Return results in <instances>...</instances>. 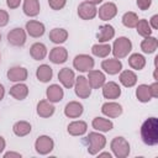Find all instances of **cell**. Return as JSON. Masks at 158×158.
I'll use <instances>...</instances> for the list:
<instances>
[{"mask_svg": "<svg viewBox=\"0 0 158 158\" xmlns=\"http://www.w3.org/2000/svg\"><path fill=\"white\" fill-rule=\"evenodd\" d=\"M27 69L23 67H12L7 70V79L11 81H23L27 79Z\"/></svg>", "mask_w": 158, "mask_h": 158, "instance_id": "cell-20", "label": "cell"}, {"mask_svg": "<svg viewBox=\"0 0 158 158\" xmlns=\"http://www.w3.org/2000/svg\"><path fill=\"white\" fill-rule=\"evenodd\" d=\"M0 41H1V35H0Z\"/></svg>", "mask_w": 158, "mask_h": 158, "instance_id": "cell-49", "label": "cell"}, {"mask_svg": "<svg viewBox=\"0 0 158 158\" xmlns=\"http://www.w3.org/2000/svg\"><path fill=\"white\" fill-rule=\"evenodd\" d=\"M91 53L99 58H106L111 53V46L109 43H96L91 47Z\"/></svg>", "mask_w": 158, "mask_h": 158, "instance_id": "cell-32", "label": "cell"}, {"mask_svg": "<svg viewBox=\"0 0 158 158\" xmlns=\"http://www.w3.org/2000/svg\"><path fill=\"white\" fill-rule=\"evenodd\" d=\"M136 31L142 37H148V36L152 35V27L149 26V22L144 19L138 20V22L136 25Z\"/></svg>", "mask_w": 158, "mask_h": 158, "instance_id": "cell-36", "label": "cell"}, {"mask_svg": "<svg viewBox=\"0 0 158 158\" xmlns=\"http://www.w3.org/2000/svg\"><path fill=\"white\" fill-rule=\"evenodd\" d=\"M94 65H95V62H94L93 57H90L88 54H78L74 57L73 67L78 72H89L94 68Z\"/></svg>", "mask_w": 158, "mask_h": 158, "instance_id": "cell-6", "label": "cell"}, {"mask_svg": "<svg viewBox=\"0 0 158 158\" xmlns=\"http://www.w3.org/2000/svg\"><path fill=\"white\" fill-rule=\"evenodd\" d=\"M128 64L132 69H136V70H142L146 65V58L139 54V53H132L130 57H128Z\"/></svg>", "mask_w": 158, "mask_h": 158, "instance_id": "cell-33", "label": "cell"}, {"mask_svg": "<svg viewBox=\"0 0 158 158\" xmlns=\"http://www.w3.org/2000/svg\"><path fill=\"white\" fill-rule=\"evenodd\" d=\"M98 14H99L100 20L109 21V20H111V19H114L116 16V14H117V6L114 2H105V4H102L99 7Z\"/></svg>", "mask_w": 158, "mask_h": 158, "instance_id": "cell-11", "label": "cell"}, {"mask_svg": "<svg viewBox=\"0 0 158 158\" xmlns=\"http://www.w3.org/2000/svg\"><path fill=\"white\" fill-rule=\"evenodd\" d=\"M136 96H137L138 101H141V102H148V101H151L152 95H151L149 85H147V84L138 85L137 89H136Z\"/></svg>", "mask_w": 158, "mask_h": 158, "instance_id": "cell-35", "label": "cell"}, {"mask_svg": "<svg viewBox=\"0 0 158 158\" xmlns=\"http://www.w3.org/2000/svg\"><path fill=\"white\" fill-rule=\"evenodd\" d=\"M149 90H151L152 98H158V83L157 81H154L149 85Z\"/></svg>", "mask_w": 158, "mask_h": 158, "instance_id": "cell-41", "label": "cell"}, {"mask_svg": "<svg viewBox=\"0 0 158 158\" xmlns=\"http://www.w3.org/2000/svg\"><path fill=\"white\" fill-rule=\"evenodd\" d=\"M48 4H49V7L52 10L58 11V10H62L65 6L67 0H48Z\"/></svg>", "mask_w": 158, "mask_h": 158, "instance_id": "cell-38", "label": "cell"}, {"mask_svg": "<svg viewBox=\"0 0 158 158\" xmlns=\"http://www.w3.org/2000/svg\"><path fill=\"white\" fill-rule=\"evenodd\" d=\"M4 95H5V89H4L2 84H0V101L4 99Z\"/></svg>", "mask_w": 158, "mask_h": 158, "instance_id": "cell-46", "label": "cell"}, {"mask_svg": "<svg viewBox=\"0 0 158 158\" xmlns=\"http://www.w3.org/2000/svg\"><path fill=\"white\" fill-rule=\"evenodd\" d=\"M122 106L115 101H107L105 102L102 106H101V112L107 116V117H111V118H115V117H118L121 114H122Z\"/></svg>", "mask_w": 158, "mask_h": 158, "instance_id": "cell-14", "label": "cell"}, {"mask_svg": "<svg viewBox=\"0 0 158 158\" xmlns=\"http://www.w3.org/2000/svg\"><path fill=\"white\" fill-rule=\"evenodd\" d=\"M31 125L30 122L27 121H17L14 126H12V131L16 136L19 137H23V136H27L30 132H31Z\"/></svg>", "mask_w": 158, "mask_h": 158, "instance_id": "cell-34", "label": "cell"}, {"mask_svg": "<svg viewBox=\"0 0 158 158\" xmlns=\"http://www.w3.org/2000/svg\"><path fill=\"white\" fill-rule=\"evenodd\" d=\"M85 142L88 143V153L91 156L98 154L106 146V137L98 132H90L85 137Z\"/></svg>", "mask_w": 158, "mask_h": 158, "instance_id": "cell-2", "label": "cell"}, {"mask_svg": "<svg viewBox=\"0 0 158 158\" xmlns=\"http://www.w3.org/2000/svg\"><path fill=\"white\" fill-rule=\"evenodd\" d=\"M68 133L72 136H83L86 130H88V125L84 121H73L68 125Z\"/></svg>", "mask_w": 158, "mask_h": 158, "instance_id": "cell-27", "label": "cell"}, {"mask_svg": "<svg viewBox=\"0 0 158 158\" xmlns=\"http://www.w3.org/2000/svg\"><path fill=\"white\" fill-rule=\"evenodd\" d=\"M131 49H132V43L125 36L116 38L114 41L112 47H111V52H112L114 57L117 58V59H121V58L127 57L128 53L131 52Z\"/></svg>", "mask_w": 158, "mask_h": 158, "instance_id": "cell-3", "label": "cell"}, {"mask_svg": "<svg viewBox=\"0 0 158 158\" xmlns=\"http://www.w3.org/2000/svg\"><path fill=\"white\" fill-rule=\"evenodd\" d=\"M68 59V51L64 47H54L49 52V60L54 64H62Z\"/></svg>", "mask_w": 158, "mask_h": 158, "instance_id": "cell-18", "label": "cell"}, {"mask_svg": "<svg viewBox=\"0 0 158 158\" xmlns=\"http://www.w3.org/2000/svg\"><path fill=\"white\" fill-rule=\"evenodd\" d=\"M99 157H109V158H111V154L109 152H102V153H99Z\"/></svg>", "mask_w": 158, "mask_h": 158, "instance_id": "cell-47", "label": "cell"}, {"mask_svg": "<svg viewBox=\"0 0 158 158\" xmlns=\"http://www.w3.org/2000/svg\"><path fill=\"white\" fill-rule=\"evenodd\" d=\"M7 41L15 47H21L26 42V31L21 27H15L7 33Z\"/></svg>", "mask_w": 158, "mask_h": 158, "instance_id": "cell-9", "label": "cell"}, {"mask_svg": "<svg viewBox=\"0 0 158 158\" xmlns=\"http://www.w3.org/2000/svg\"><path fill=\"white\" fill-rule=\"evenodd\" d=\"M157 47H158V40L152 36L144 37V40L141 42V49L143 53H147V54L156 52Z\"/></svg>", "mask_w": 158, "mask_h": 158, "instance_id": "cell-31", "label": "cell"}, {"mask_svg": "<svg viewBox=\"0 0 158 158\" xmlns=\"http://www.w3.org/2000/svg\"><path fill=\"white\" fill-rule=\"evenodd\" d=\"M68 38V31L64 30V28H53L49 32V40L56 43V44H60V43H64Z\"/></svg>", "mask_w": 158, "mask_h": 158, "instance_id": "cell-29", "label": "cell"}, {"mask_svg": "<svg viewBox=\"0 0 158 158\" xmlns=\"http://www.w3.org/2000/svg\"><path fill=\"white\" fill-rule=\"evenodd\" d=\"M30 54L35 60H42L47 56V47L41 42H36L31 46Z\"/></svg>", "mask_w": 158, "mask_h": 158, "instance_id": "cell-28", "label": "cell"}, {"mask_svg": "<svg viewBox=\"0 0 158 158\" xmlns=\"http://www.w3.org/2000/svg\"><path fill=\"white\" fill-rule=\"evenodd\" d=\"M101 68L104 69L105 73L110 74V75H115L118 74L122 69V63L120 59L117 58H109V59H104L101 62Z\"/></svg>", "mask_w": 158, "mask_h": 158, "instance_id": "cell-12", "label": "cell"}, {"mask_svg": "<svg viewBox=\"0 0 158 158\" xmlns=\"http://www.w3.org/2000/svg\"><path fill=\"white\" fill-rule=\"evenodd\" d=\"M101 88H102V95L105 99L114 100V99L120 98L121 95V88L115 81H107V83L105 81V84Z\"/></svg>", "mask_w": 158, "mask_h": 158, "instance_id": "cell-10", "label": "cell"}, {"mask_svg": "<svg viewBox=\"0 0 158 158\" xmlns=\"http://www.w3.org/2000/svg\"><path fill=\"white\" fill-rule=\"evenodd\" d=\"M23 12L25 15L30 16V17H35L40 14V1L38 0H23Z\"/></svg>", "mask_w": 158, "mask_h": 158, "instance_id": "cell-26", "label": "cell"}, {"mask_svg": "<svg viewBox=\"0 0 158 158\" xmlns=\"http://www.w3.org/2000/svg\"><path fill=\"white\" fill-rule=\"evenodd\" d=\"M7 22H9V14L5 10H1L0 9V27L6 26Z\"/></svg>", "mask_w": 158, "mask_h": 158, "instance_id": "cell-40", "label": "cell"}, {"mask_svg": "<svg viewBox=\"0 0 158 158\" xmlns=\"http://www.w3.org/2000/svg\"><path fill=\"white\" fill-rule=\"evenodd\" d=\"M46 95H47V100L51 102H59L63 96H64V91L63 89L58 85V84H52L47 88L46 90Z\"/></svg>", "mask_w": 158, "mask_h": 158, "instance_id": "cell-21", "label": "cell"}, {"mask_svg": "<svg viewBox=\"0 0 158 158\" xmlns=\"http://www.w3.org/2000/svg\"><path fill=\"white\" fill-rule=\"evenodd\" d=\"M111 151L117 158H126L130 154V143L123 137H115L110 143Z\"/></svg>", "mask_w": 158, "mask_h": 158, "instance_id": "cell-4", "label": "cell"}, {"mask_svg": "<svg viewBox=\"0 0 158 158\" xmlns=\"http://www.w3.org/2000/svg\"><path fill=\"white\" fill-rule=\"evenodd\" d=\"M137 22H138V16H137L136 12L128 11V12L123 14V16H122V23H123V26H126L128 28H133V27H136Z\"/></svg>", "mask_w": 158, "mask_h": 158, "instance_id": "cell-37", "label": "cell"}, {"mask_svg": "<svg viewBox=\"0 0 158 158\" xmlns=\"http://www.w3.org/2000/svg\"><path fill=\"white\" fill-rule=\"evenodd\" d=\"M91 126H93V128H95L99 132H109L114 128L112 121L104 118V117H95L91 122Z\"/></svg>", "mask_w": 158, "mask_h": 158, "instance_id": "cell-25", "label": "cell"}, {"mask_svg": "<svg viewBox=\"0 0 158 158\" xmlns=\"http://www.w3.org/2000/svg\"><path fill=\"white\" fill-rule=\"evenodd\" d=\"M10 95L16 100H23L28 95V86L23 83H17L10 88Z\"/></svg>", "mask_w": 158, "mask_h": 158, "instance_id": "cell-24", "label": "cell"}, {"mask_svg": "<svg viewBox=\"0 0 158 158\" xmlns=\"http://www.w3.org/2000/svg\"><path fill=\"white\" fill-rule=\"evenodd\" d=\"M5 146H6V142H5L4 137L0 136V153H2V151L5 149Z\"/></svg>", "mask_w": 158, "mask_h": 158, "instance_id": "cell-45", "label": "cell"}, {"mask_svg": "<svg viewBox=\"0 0 158 158\" xmlns=\"http://www.w3.org/2000/svg\"><path fill=\"white\" fill-rule=\"evenodd\" d=\"M149 26L153 28V30H157L158 28V15H153L149 20Z\"/></svg>", "mask_w": 158, "mask_h": 158, "instance_id": "cell-43", "label": "cell"}, {"mask_svg": "<svg viewBox=\"0 0 158 158\" xmlns=\"http://www.w3.org/2000/svg\"><path fill=\"white\" fill-rule=\"evenodd\" d=\"M44 25L40 21H36V20H30L26 22V32L31 36V37H41L43 36L44 33Z\"/></svg>", "mask_w": 158, "mask_h": 158, "instance_id": "cell-16", "label": "cell"}, {"mask_svg": "<svg viewBox=\"0 0 158 158\" xmlns=\"http://www.w3.org/2000/svg\"><path fill=\"white\" fill-rule=\"evenodd\" d=\"M136 2H137L138 9L142 10V11L148 10L151 7V5H152V0H137Z\"/></svg>", "mask_w": 158, "mask_h": 158, "instance_id": "cell-39", "label": "cell"}, {"mask_svg": "<svg viewBox=\"0 0 158 158\" xmlns=\"http://www.w3.org/2000/svg\"><path fill=\"white\" fill-rule=\"evenodd\" d=\"M54 110H56V107L48 100H41L37 104V115L40 117H43V118L51 117L54 114Z\"/></svg>", "mask_w": 158, "mask_h": 158, "instance_id": "cell-22", "label": "cell"}, {"mask_svg": "<svg viewBox=\"0 0 158 158\" xmlns=\"http://www.w3.org/2000/svg\"><path fill=\"white\" fill-rule=\"evenodd\" d=\"M22 0H6V5L9 9H17Z\"/></svg>", "mask_w": 158, "mask_h": 158, "instance_id": "cell-42", "label": "cell"}, {"mask_svg": "<svg viewBox=\"0 0 158 158\" xmlns=\"http://www.w3.org/2000/svg\"><path fill=\"white\" fill-rule=\"evenodd\" d=\"M86 1H89V2H91V4H94V5H98V4L102 2V0H86Z\"/></svg>", "mask_w": 158, "mask_h": 158, "instance_id": "cell-48", "label": "cell"}, {"mask_svg": "<svg viewBox=\"0 0 158 158\" xmlns=\"http://www.w3.org/2000/svg\"><path fill=\"white\" fill-rule=\"evenodd\" d=\"M83 111H84V107L78 101H69L64 107V115L69 118H77L81 116Z\"/></svg>", "mask_w": 158, "mask_h": 158, "instance_id": "cell-19", "label": "cell"}, {"mask_svg": "<svg viewBox=\"0 0 158 158\" xmlns=\"http://www.w3.org/2000/svg\"><path fill=\"white\" fill-rule=\"evenodd\" d=\"M0 60H1V54H0Z\"/></svg>", "mask_w": 158, "mask_h": 158, "instance_id": "cell-50", "label": "cell"}, {"mask_svg": "<svg viewBox=\"0 0 158 158\" xmlns=\"http://www.w3.org/2000/svg\"><path fill=\"white\" fill-rule=\"evenodd\" d=\"M78 15L83 20H93L98 15L96 5H94L89 1H83L78 6Z\"/></svg>", "mask_w": 158, "mask_h": 158, "instance_id": "cell-8", "label": "cell"}, {"mask_svg": "<svg viewBox=\"0 0 158 158\" xmlns=\"http://www.w3.org/2000/svg\"><path fill=\"white\" fill-rule=\"evenodd\" d=\"M115 37V28L106 23V25H101L99 27V32L96 33V38L99 41V43H106L110 40H112Z\"/></svg>", "mask_w": 158, "mask_h": 158, "instance_id": "cell-17", "label": "cell"}, {"mask_svg": "<svg viewBox=\"0 0 158 158\" xmlns=\"http://www.w3.org/2000/svg\"><path fill=\"white\" fill-rule=\"evenodd\" d=\"M74 90L78 98L80 99H88L91 94V86L88 81V79L84 75H79L78 78H75L74 81Z\"/></svg>", "mask_w": 158, "mask_h": 158, "instance_id": "cell-5", "label": "cell"}, {"mask_svg": "<svg viewBox=\"0 0 158 158\" xmlns=\"http://www.w3.org/2000/svg\"><path fill=\"white\" fill-rule=\"evenodd\" d=\"M141 138L147 146H156L158 143V118L148 117L141 126Z\"/></svg>", "mask_w": 158, "mask_h": 158, "instance_id": "cell-1", "label": "cell"}, {"mask_svg": "<svg viewBox=\"0 0 158 158\" xmlns=\"http://www.w3.org/2000/svg\"><path fill=\"white\" fill-rule=\"evenodd\" d=\"M36 77H37V79H38L40 81L47 83V81H49V80L52 79V77H53V70H52V68H51L48 64H42V65H40V67L37 68V70H36Z\"/></svg>", "mask_w": 158, "mask_h": 158, "instance_id": "cell-30", "label": "cell"}, {"mask_svg": "<svg viewBox=\"0 0 158 158\" xmlns=\"http://www.w3.org/2000/svg\"><path fill=\"white\" fill-rule=\"evenodd\" d=\"M118 79H120V83L123 86H126V88H132L137 83V75H136V73L132 72V70H130V69L122 70L120 73Z\"/></svg>", "mask_w": 158, "mask_h": 158, "instance_id": "cell-23", "label": "cell"}, {"mask_svg": "<svg viewBox=\"0 0 158 158\" xmlns=\"http://www.w3.org/2000/svg\"><path fill=\"white\" fill-rule=\"evenodd\" d=\"M35 148H36V152H37V153L44 156V154H48V153H51V152L53 151V148H54V142H53V139H52L49 136L43 135V136H40V137L36 139V142H35Z\"/></svg>", "mask_w": 158, "mask_h": 158, "instance_id": "cell-7", "label": "cell"}, {"mask_svg": "<svg viewBox=\"0 0 158 158\" xmlns=\"http://www.w3.org/2000/svg\"><path fill=\"white\" fill-rule=\"evenodd\" d=\"M86 79H88L91 89H99L106 81L105 74L101 70H94V69H91V70L88 72V78Z\"/></svg>", "mask_w": 158, "mask_h": 158, "instance_id": "cell-13", "label": "cell"}, {"mask_svg": "<svg viewBox=\"0 0 158 158\" xmlns=\"http://www.w3.org/2000/svg\"><path fill=\"white\" fill-rule=\"evenodd\" d=\"M21 158V154L20 153H16V152H6L4 154V158Z\"/></svg>", "mask_w": 158, "mask_h": 158, "instance_id": "cell-44", "label": "cell"}, {"mask_svg": "<svg viewBox=\"0 0 158 158\" xmlns=\"http://www.w3.org/2000/svg\"><path fill=\"white\" fill-rule=\"evenodd\" d=\"M58 79L60 81V84L67 88L70 89L72 86H74V81H75V74L70 68H63L59 70L58 73Z\"/></svg>", "mask_w": 158, "mask_h": 158, "instance_id": "cell-15", "label": "cell"}]
</instances>
